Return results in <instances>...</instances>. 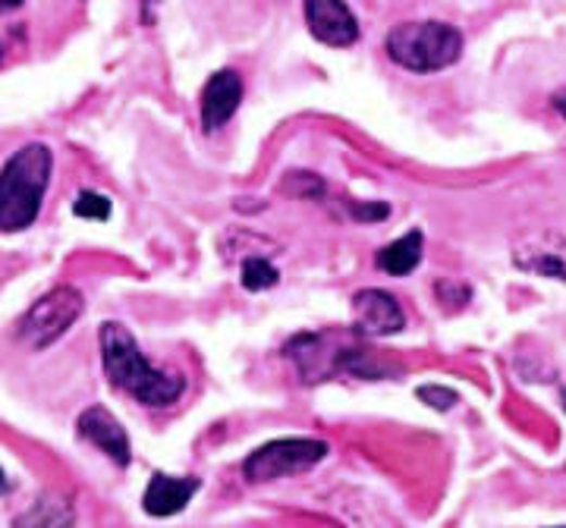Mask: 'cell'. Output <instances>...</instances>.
<instances>
[{"mask_svg": "<svg viewBox=\"0 0 566 528\" xmlns=\"http://www.w3.org/2000/svg\"><path fill=\"white\" fill-rule=\"evenodd\" d=\"M356 330L365 337H390L403 330V309L385 290H359L353 296Z\"/></svg>", "mask_w": 566, "mask_h": 528, "instance_id": "8", "label": "cell"}, {"mask_svg": "<svg viewBox=\"0 0 566 528\" xmlns=\"http://www.w3.org/2000/svg\"><path fill=\"white\" fill-rule=\"evenodd\" d=\"M86 299L73 287H58L45 293L20 322V340L29 343L32 350H48L54 340H60L76 318L83 315Z\"/></svg>", "mask_w": 566, "mask_h": 528, "instance_id": "4", "label": "cell"}, {"mask_svg": "<svg viewBox=\"0 0 566 528\" xmlns=\"http://www.w3.org/2000/svg\"><path fill=\"white\" fill-rule=\"evenodd\" d=\"M328 456V443L315 438H284L271 440L265 447H259L246 463L242 472L249 481H277L287 475L312 469Z\"/></svg>", "mask_w": 566, "mask_h": 528, "instance_id": "5", "label": "cell"}, {"mask_svg": "<svg viewBox=\"0 0 566 528\" xmlns=\"http://www.w3.org/2000/svg\"><path fill=\"white\" fill-rule=\"evenodd\" d=\"M54 154L48 146H23L0 171V230L20 234L35 224L48 183H51Z\"/></svg>", "mask_w": 566, "mask_h": 528, "instance_id": "2", "label": "cell"}, {"mask_svg": "<svg viewBox=\"0 0 566 528\" xmlns=\"http://www.w3.org/2000/svg\"><path fill=\"white\" fill-rule=\"evenodd\" d=\"M158 0H142V7H146V23H151V7H154Z\"/></svg>", "mask_w": 566, "mask_h": 528, "instance_id": "20", "label": "cell"}, {"mask_svg": "<svg viewBox=\"0 0 566 528\" xmlns=\"http://www.w3.org/2000/svg\"><path fill=\"white\" fill-rule=\"evenodd\" d=\"M239 277H242V287L246 290H252V293H262V290H271V287H277V280H280V271L268 262V259H259V255H252V259H246L242 262V271H239Z\"/></svg>", "mask_w": 566, "mask_h": 528, "instance_id": "14", "label": "cell"}, {"mask_svg": "<svg viewBox=\"0 0 566 528\" xmlns=\"http://www.w3.org/2000/svg\"><path fill=\"white\" fill-rule=\"evenodd\" d=\"M513 264L526 274L566 284V234L541 230V234L523 236L513 246Z\"/></svg>", "mask_w": 566, "mask_h": 528, "instance_id": "6", "label": "cell"}, {"mask_svg": "<svg viewBox=\"0 0 566 528\" xmlns=\"http://www.w3.org/2000/svg\"><path fill=\"white\" fill-rule=\"evenodd\" d=\"M239 101H242V79L237 70H217L202 91V129L217 133L237 114Z\"/></svg>", "mask_w": 566, "mask_h": 528, "instance_id": "9", "label": "cell"}, {"mask_svg": "<svg viewBox=\"0 0 566 528\" xmlns=\"http://www.w3.org/2000/svg\"><path fill=\"white\" fill-rule=\"evenodd\" d=\"M0 58H3V48H0Z\"/></svg>", "mask_w": 566, "mask_h": 528, "instance_id": "23", "label": "cell"}, {"mask_svg": "<svg viewBox=\"0 0 566 528\" xmlns=\"http://www.w3.org/2000/svg\"><path fill=\"white\" fill-rule=\"evenodd\" d=\"M418 400L428 403L431 410L448 412L456 403V393L450 387H441V384H425V387H418Z\"/></svg>", "mask_w": 566, "mask_h": 528, "instance_id": "16", "label": "cell"}, {"mask_svg": "<svg viewBox=\"0 0 566 528\" xmlns=\"http://www.w3.org/2000/svg\"><path fill=\"white\" fill-rule=\"evenodd\" d=\"M76 217H89V221H108L111 217V199L98 196V192H79L76 205H73Z\"/></svg>", "mask_w": 566, "mask_h": 528, "instance_id": "15", "label": "cell"}, {"mask_svg": "<svg viewBox=\"0 0 566 528\" xmlns=\"http://www.w3.org/2000/svg\"><path fill=\"white\" fill-rule=\"evenodd\" d=\"M76 428H79V438L91 440L101 453H108L117 463L120 469L129 466V456H133L129 453V438H126L123 425L104 406H91V410L83 412Z\"/></svg>", "mask_w": 566, "mask_h": 528, "instance_id": "10", "label": "cell"}, {"mask_svg": "<svg viewBox=\"0 0 566 528\" xmlns=\"http://www.w3.org/2000/svg\"><path fill=\"white\" fill-rule=\"evenodd\" d=\"M98 340H101V359H104L108 378L123 393L136 397L142 406H171L183 393V378L151 368L149 359L142 355L139 343L123 324L104 322Z\"/></svg>", "mask_w": 566, "mask_h": 528, "instance_id": "1", "label": "cell"}, {"mask_svg": "<svg viewBox=\"0 0 566 528\" xmlns=\"http://www.w3.org/2000/svg\"><path fill=\"white\" fill-rule=\"evenodd\" d=\"M418 262H422V234H418V230L393 239L390 246H385V249L378 252V259H375V264H378L381 271L393 274V277H406L410 271H416Z\"/></svg>", "mask_w": 566, "mask_h": 528, "instance_id": "12", "label": "cell"}, {"mask_svg": "<svg viewBox=\"0 0 566 528\" xmlns=\"http://www.w3.org/2000/svg\"><path fill=\"white\" fill-rule=\"evenodd\" d=\"M463 54V35L450 23H400L388 35V58L410 73L448 70Z\"/></svg>", "mask_w": 566, "mask_h": 528, "instance_id": "3", "label": "cell"}, {"mask_svg": "<svg viewBox=\"0 0 566 528\" xmlns=\"http://www.w3.org/2000/svg\"><path fill=\"white\" fill-rule=\"evenodd\" d=\"M7 491V475H3V469H0V494Z\"/></svg>", "mask_w": 566, "mask_h": 528, "instance_id": "21", "label": "cell"}, {"mask_svg": "<svg viewBox=\"0 0 566 528\" xmlns=\"http://www.w3.org/2000/svg\"><path fill=\"white\" fill-rule=\"evenodd\" d=\"M196 491H199V481H196V478L151 475L149 488H146V498H142V506H146L149 516L167 519V516H177L179 510L192 500Z\"/></svg>", "mask_w": 566, "mask_h": 528, "instance_id": "11", "label": "cell"}, {"mask_svg": "<svg viewBox=\"0 0 566 528\" xmlns=\"http://www.w3.org/2000/svg\"><path fill=\"white\" fill-rule=\"evenodd\" d=\"M561 397H564V410H566V387H564V393H561Z\"/></svg>", "mask_w": 566, "mask_h": 528, "instance_id": "22", "label": "cell"}, {"mask_svg": "<svg viewBox=\"0 0 566 528\" xmlns=\"http://www.w3.org/2000/svg\"><path fill=\"white\" fill-rule=\"evenodd\" d=\"M23 0H0V13H10V10H16Z\"/></svg>", "mask_w": 566, "mask_h": 528, "instance_id": "19", "label": "cell"}, {"mask_svg": "<svg viewBox=\"0 0 566 528\" xmlns=\"http://www.w3.org/2000/svg\"><path fill=\"white\" fill-rule=\"evenodd\" d=\"M353 214H356L359 221H385L390 214V208L385 202H375V205H353Z\"/></svg>", "mask_w": 566, "mask_h": 528, "instance_id": "17", "label": "cell"}, {"mask_svg": "<svg viewBox=\"0 0 566 528\" xmlns=\"http://www.w3.org/2000/svg\"><path fill=\"white\" fill-rule=\"evenodd\" d=\"M305 26L330 48H350L359 41V23L343 0H305Z\"/></svg>", "mask_w": 566, "mask_h": 528, "instance_id": "7", "label": "cell"}, {"mask_svg": "<svg viewBox=\"0 0 566 528\" xmlns=\"http://www.w3.org/2000/svg\"><path fill=\"white\" fill-rule=\"evenodd\" d=\"M73 526V506L58 494H45L38 503L16 519V528H70Z\"/></svg>", "mask_w": 566, "mask_h": 528, "instance_id": "13", "label": "cell"}, {"mask_svg": "<svg viewBox=\"0 0 566 528\" xmlns=\"http://www.w3.org/2000/svg\"><path fill=\"white\" fill-rule=\"evenodd\" d=\"M551 101H554V108H557V111H561V114L566 117V88L554 91V95H551Z\"/></svg>", "mask_w": 566, "mask_h": 528, "instance_id": "18", "label": "cell"}]
</instances>
